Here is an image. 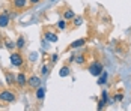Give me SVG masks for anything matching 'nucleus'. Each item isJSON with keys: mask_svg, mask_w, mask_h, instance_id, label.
<instances>
[{"mask_svg": "<svg viewBox=\"0 0 131 111\" xmlns=\"http://www.w3.org/2000/svg\"><path fill=\"white\" fill-rule=\"evenodd\" d=\"M89 72H91V75H93V77H100L101 72H103V65L98 63V62L92 63L91 66H89Z\"/></svg>", "mask_w": 131, "mask_h": 111, "instance_id": "nucleus-1", "label": "nucleus"}, {"mask_svg": "<svg viewBox=\"0 0 131 111\" xmlns=\"http://www.w3.org/2000/svg\"><path fill=\"white\" fill-rule=\"evenodd\" d=\"M0 101L14 102V101H15V95H14L11 90H3V92H0Z\"/></svg>", "mask_w": 131, "mask_h": 111, "instance_id": "nucleus-2", "label": "nucleus"}, {"mask_svg": "<svg viewBox=\"0 0 131 111\" xmlns=\"http://www.w3.org/2000/svg\"><path fill=\"white\" fill-rule=\"evenodd\" d=\"M11 63H12V66H21L23 65V57H21V54H18V53H14L11 54Z\"/></svg>", "mask_w": 131, "mask_h": 111, "instance_id": "nucleus-3", "label": "nucleus"}, {"mask_svg": "<svg viewBox=\"0 0 131 111\" xmlns=\"http://www.w3.org/2000/svg\"><path fill=\"white\" fill-rule=\"evenodd\" d=\"M27 84H29L30 87H38L41 84V80L38 78V77H35V75H33V77H30V78L27 80Z\"/></svg>", "mask_w": 131, "mask_h": 111, "instance_id": "nucleus-4", "label": "nucleus"}, {"mask_svg": "<svg viewBox=\"0 0 131 111\" xmlns=\"http://www.w3.org/2000/svg\"><path fill=\"white\" fill-rule=\"evenodd\" d=\"M8 24H9V15L8 12H3L0 15V27H6Z\"/></svg>", "mask_w": 131, "mask_h": 111, "instance_id": "nucleus-5", "label": "nucleus"}, {"mask_svg": "<svg viewBox=\"0 0 131 111\" xmlns=\"http://www.w3.org/2000/svg\"><path fill=\"white\" fill-rule=\"evenodd\" d=\"M17 84H20V86H26L27 84V78L24 74H18L17 75Z\"/></svg>", "mask_w": 131, "mask_h": 111, "instance_id": "nucleus-6", "label": "nucleus"}, {"mask_svg": "<svg viewBox=\"0 0 131 111\" xmlns=\"http://www.w3.org/2000/svg\"><path fill=\"white\" fill-rule=\"evenodd\" d=\"M26 5H27V0H14V6L17 9H23V8H26Z\"/></svg>", "mask_w": 131, "mask_h": 111, "instance_id": "nucleus-7", "label": "nucleus"}, {"mask_svg": "<svg viewBox=\"0 0 131 111\" xmlns=\"http://www.w3.org/2000/svg\"><path fill=\"white\" fill-rule=\"evenodd\" d=\"M86 44V41L81 38V39H77V41H74V42H71V47L72 48H80V47H83Z\"/></svg>", "mask_w": 131, "mask_h": 111, "instance_id": "nucleus-8", "label": "nucleus"}, {"mask_svg": "<svg viewBox=\"0 0 131 111\" xmlns=\"http://www.w3.org/2000/svg\"><path fill=\"white\" fill-rule=\"evenodd\" d=\"M5 77H6V83H8L9 86H12V84H15V83H17V77H14L12 74H9V72H8Z\"/></svg>", "mask_w": 131, "mask_h": 111, "instance_id": "nucleus-9", "label": "nucleus"}, {"mask_svg": "<svg viewBox=\"0 0 131 111\" xmlns=\"http://www.w3.org/2000/svg\"><path fill=\"white\" fill-rule=\"evenodd\" d=\"M45 39L50 41V42H57V35H54L51 32H47V33H45Z\"/></svg>", "mask_w": 131, "mask_h": 111, "instance_id": "nucleus-10", "label": "nucleus"}, {"mask_svg": "<svg viewBox=\"0 0 131 111\" xmlns=\"http://www.w3.org/2000/svg\"><path fill=\"white\" fill-rule=\"evenodd\" d=\"M63 18H65V20H74L75 15H74V12H72L71 9H66L65 12H63Z\"/></svg>", "mask_w": 131, "mask_h": 111, "instance_id": "nucleus-11", "label": "nucleus"}, {"mask_svg": "<svg viewBox=\"0 0 131 111\" xmlns=\"http://www.w3.org/2000/svg\"><path fill=\"white\" fill-rule=\"evenodd\" d=\"M105 83H107V72H105V71H103V72H101V75H100L98 84H100V86H103V84H105Z\"/></svg>", "mask_w": 131, "mask_h": 111, "instance_id": "nucleus-12", "label": "nucleus"}, {"mask_svg": "<svg viewBox=\"0 0 131 111\" xmlns=\"http://www.w3.org/2000/svg\"><path fill=\"white\" fill-rule=\"evenodd\" d=\"M69 72H71V69H69L68 66H63V68L60 69V72H59V75H60L62 78H65V77H68V75H69Z\"/></svg>", "mask_w": 131, "mask_h": 111, "instance_id": "nucleus-13", "label": "nucleus"}, {"mask_svg": "<svg viewBox=\"0 0 131 111\" xmlns=\"http://www.w3.org/2000/svg\"><path fill=\"white\" fill-rule=\"evenodd\" d=\"M15 44H17V48H23V47L26 45V41H24V38H23V36H20L18 39H17V42H15Z\"/></svg>", "mask_w": 131, "mask_h": 111, "instance_id": "nucleus-14", "label": "nucleus"}, {"mask_svg": "<svg viewBox=\"0 0 131 111\" xmlns=\"http://www.w3.org/2000/svg\"><path fill=\"white\" fill-rule=\"evenodd\" d=\"M44 96H45V89L39 87V89L36 90V98L38 99H44Z\"/></svg>", "mask_w": 131, "mask_h": 111, "instance_id": "nucleus-15", "label": "nucleus"}, {"mask_svg": "<svg viewBox=\"0 0 131 111\" xmlns=\"http://www.w3.org/2000/svg\"><path fill=\"white\" fill-rule=\"evenodd\" d=\"M5 47H6L8 50H14L15 47H17V44H15V42H12V41H9V39H8V41H5Z\"/></svg>", "mask_w": 131, "mask_h": 111, "instance_id": "nucleus-16", "label": "nucleus"}, {"mask_svg": "<svg viewBox=\"0 0 131 111\" xmlns=\"http://www.w3.org/2000/svg\"><path fill=\"white\" fill-rule=\"evenodd\" d=\"M29 60L30 62H36L38 60V53H30L29 54Z\"/></svg>", "mask_w": 131, "mask_h": 111, "instance_id": "nucleus-17", "label": "nucleus"}, {"mask_svg": "<svg viewBox=\"0 0 131 111\" xmlns=\"http://www.w3.org/2000/svg\"><path fill=\"white\" fill-rule=\"evenodd\" d=\"M81 23H83V18H81V17H77V18L74 20V24L75 26H80Z\"/></svg>", "mask_w": 131, "mask_h": 111, "instance_id": "nucleus-18", "label": "nucleus"}, {"mask_svg": "<svg viewBox=\"0 0 131 111\" xmlns=\"http://www.w3.org/2000/svg\"><path fill=\"white\" fill-rule=\"evenodd\" d=\"M75 62L79 63V65H81V63L84 62V59H83V56H77V59H75Z\"/></svg>", "mask_w": 131, "mask_h": 111, "instance_id": "nucleus-19", "label": "nucleus"}, {"mask_svg": "<svg viewBox=\"0 0 131 111\" xmlns=\"http://www.w3.org/2000/svg\"><path fill=\"white\" fill-rule=\"evenodd\" d=\"M41 72H42V75H47V74H48V68H47V66H42Z\"/></svg>", "mask_w": 131, "mask_h": 111, "instance_id": "nucleus-20", "label": "nucleus"}, {"mask_svg": "<svg viewBox=\"0 0 131 111\" xmlns=\"http://www.w3.org/2000/svg\"><path fill=\"white\" fill-rule=\"evenodd\" d=\"M104 105H105V101H103V99H101V101H100V105H98V108H100V110H103V108H104Z\"/></svg>", "mask_w": 131, "mask_h": 111, "instance_id": "nucleus-21", "label": "nucleus"}, {"mask_svg": "<svg viewBox=\"0 0 131 111\" xmlns=\"http://www.w3.org/2000/svg\"><path fill=\"white\" fill-rule=\"evenodd\" d=\"M107 99H108V93H107V92H103V101H105V102H107Z\"/></svg>", "mask_w": 131, "mask_h": 111, "instance_id": "nucleus-22", "label": "nucleus"}, {"mask_svg": "<svg viewBox=\"0 0 131 111\" xmlns=\"http://www.w3.org/2000/svg\"><path fill=\"white\" fill-rule=\"evenodd\" d=\"M57 26H59V29H62V30H63V29H65V21H59Z\"/></svg>", "mask_w": 131, "mask_h": 111, "instance_id": "nucleus-23", "label": "nucleus"}, {"mask_svg": "<svg viewBox=\"0 0 131 111\" xmlns=\"http://www.w3.org/2000/svg\"><path fill=\"white\" fill-rule=\"evenodd\" d=\"M115 99H116V101H122V99H124V95H121V93H118V95L115 96Z\"/></svg>", "mask_w": 131, "mask_h": 111, "instance_id": "nucleus-24", "label": "nucleus"}, {"mask_svg": "<svg viewBox=\"0 0 131 111\" xmlns=\"http://www.w3.org/2000/svg\"><path fill=\"white\" fill-rule=\"evenodd\" d=\"M51 60H53L54 63L57 62V54H53V56H51Z\"/></svg>", "mask_w": 131, "mask_h": 111, "instance_id": "nucleus-25", "label": "nucleus"}, {"mask_svg": "<svg viewBox=\"0 0 131 111\" xmlns=\"http://www.w3.org/2000/svg\"><path fill=\"white\" fill-rule=\"evenodd\" d=\"M29 2H32V3H38V2H41V0H29Z\"/></svg>", "mask_w": 131, "mask_h": 111, "instance_id": "nucleus-26", "label": "nucleus"}]
</instances>
